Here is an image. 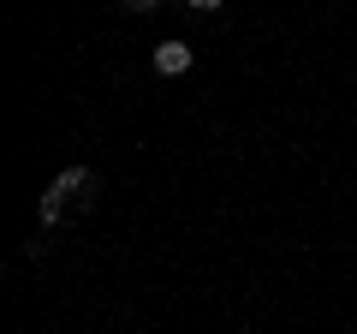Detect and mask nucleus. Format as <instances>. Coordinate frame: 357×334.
I'll return each mask as SVG.
<instances>
[{
  "mask_svg": "<svg viewBox=\"0 0 357 334\" xmlns=\"http://www.w3.org/2000/svg\"><path fill=\"white\" fill-rule=\"evenodd\" d=\"M48 197H60V203H96V173H89V167H66L60 180L48 185Z\"/></svg>",
  "mask_w": 357,
  "mask_h": 334,
  "instance_id": "1",
  "label": "nucleus"
},
{
  "mask_svg": "<svg viewBox=\"0 0 357 334\" xmlns=\"http://www.w3.org/2000/svg\"><path fill=\"white\" fill-rule=\"evenodd\" d=\"M155 72H161V78L191 72V48H185V42H155Z\"/></svg>",
  "mask_w": 357,
  "mask_h": 334,
  "instance_id": "2",
  "label": "nucleus"
},
{
  "mask_svg": "<svg viewBox=\"0 0 357 334\" xmlns=\"http://www.w3.org/2000/svg\"><path fill=\"white\" fill-rule=\"evenodd\" d=\"M66 215V203H60V197H48V191H42V221H48V227H54V221H60Z\"/></svg>",
  "mask_w": 357,
  "mask_h": 334,
  "instance_id": "3",
  "label": "nucleus"
},
{
  "mask_svg": "<svg viewBox=\"0 0 357 334\" xmlns=\"http://www.w3.org/2000/svg\"><path fill=\"white\" fill-rule=\"evenodd\" d=\"M191 13H220V0H185Z\"/></svg>",
  "mask_w": 357,
  "mask_h": 334,
  "instance_id": "4",
  "label": "nucleus"
},
{
  "mask_svg": "<svg viewBox=\"0 0 357 334\" xmlns=\"http://www.w3.org/2000/svg\"><path fill=\"white\" fill-rule=\"evenodd\" d=\"M131 13H155V6H161V0H126Z\"/></svg>",
  "mask_w": 357,
  "mask_h": 334,
  "instance_id": "5",
  "label": "nucleus"
}]
</instances>
